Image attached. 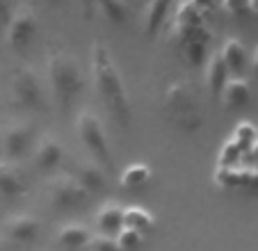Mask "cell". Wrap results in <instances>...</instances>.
Listing matches in <instances>:
<instances>
[{"label": "cell", "mask_w": 258, "mask_h": 251, "mask_svg": "<svg viewBox=\"0 0 258 251\" xmlns=\"http://www.w3.org/2000/svg\"><path fill=\"white\" fill-rule=\"evenodd\" d=\"M92 76L96 92L105 101L107 110L121 126L131 123V98H128L126 85H123L119 69L114 64V57L105 44L96 41L92 46Z\"/></svg>", "instance_id": "obj_1"}, {"label": "cell", "mask_w": 258, "mask_h": 251, "mask_svg": "<svg viewBox=\"0 0 258 251\" xmlns=\"http://www.w3.org/2000/svg\"><path fill=\"white\" fill-rule=\"evenodd\" d=\"M165 116L178 131L195 133L204 123V112L190 82L176 80L165 89Z\"/></svg>", "instance_id": "obj_2"}, {"label": "cell", "mask_w": 258, "mask_h": 251, "mask_svg": "<svg viewBox=\"0 0 258 251\" xmlns=\"http://www.w3.org/2000/svg\"><path fill=\"white\" fill-rule=\"evenodd\" d=\"M48 80L57 101L64 107L80 94L83 89V71L80 64L67 53H57L48 59Z\"/></svg>", "instance_id": "obj_3"}, {"label": "cell", "mask_w": 258, "mask_h": 251, "mask_svg": "<svg viewBox=\"0 0 258 251\" xmlns=\"http://www.w3.org/2000/svg\"><path fill=\"white\" fill-rule=\"evenodd\" d=\"M76 133H78L83 146H87V151L94 155V160L101 164H110L112 162V153L107 146V137L103 131V123L94 112L83 110L76 119Z\"/></svg>", "instance_id": "obj_4"}, {"label": "cell", "mask_w": 258, "mask_h": 251, "mask_svg": "<svg viewBox=\"0 0 258 251\" xmlns=\"http://www.w3.org/2000/svg\"><path fill=\"white\" fill-rule=\"evenodd\" d=\"M34 32H37V14L32 12V7L21 5L12 12L10 25H7V44L12 48L21 50L32 41Z\"/></svg>", "instance_id": "obj_5"}, {"label": "cell", "mask_w": 258, "mask_h": 251, "mask_svg": "<svg viewBox=\"0 0 258 251\" xmlns=\"http://www.w3.org/2000/svg\"><path fill=\"white\" fill-rule=\"evenodd\" d=\"M12 89L21 105L25 107H44V92H41L39 78L30 67H21L12 78Z\"/></svg>", "instance_id": "obj_6"}, {"label": "cell", "mask_w": 258, "mask_h": 251, "mask_svg": "<svg viewBox=\"0 0 258 251\" xmlns=\"http://www.w3.org/2000/svg\"><path fill=\"white\" fill-rule=\"evenodd\" d=\"M50 201L57 208H76L87 201L89 192L76 180V176H57L48 185Z\"/></svg>", "instance_id": "obj_7"}, {"label": "cell", "mask_w": 258, "mask_h": 251, "mask_svg": "<svg viewBox=\"0 0 258 251\" xmlns=\"http://www.w3.org/2000/svg\"><path fill=\"white\" fill-rule=\"evenodd\" d=\"M39 231H41L39 219L32 217V215H23V213L10 217L5 224V235L16 242H32L34 237L39 235Z\"/></svg>", "instance_id": "obj_8"}, {"label": "cell", "mask_w": 258, "mask_h": 251, "mask_svg": "<svg viewBox=\"0 0 258 251\" xmlns=\"http://www.w3.org/2000/svg\"><path fill=\"white\" fill-rule=\"evenodd\" d=\"M30 142H32V128H30V123H19V126H12L10 131L5 133L3 146H5V153L10 158H19V155H23L28 151Z\"/></svg>", "instance_id": "obj_9"}, {"label": "cell", "mask_w": 258, "mask_h": 251, "mask_svg": "<svg viewBox=\"0 0 258 251\" xmlns=\"http://www.w3.org/2000/svg\"><path fill=\"white\" fill-rule=\"evenodd\" d=\"M96 226L101 228V235H117L123 228V208L119 203H105L96 213Z\"/></svg>", "instance_id": "obj_10"}, {"label": "cell", "mask_w": 258, "mask_h": 251, "mask_svg": "<svg viewBox=\"0 0 258 251\" xmlns=\"http://www.w3.org/2000/svg\"><path fill=\"white\" fill-rule=\"evenodd\" d=\"M226 82H229V69L222 62L219 53H215L213 57L208 59V67H206V85H208V92L213 94L215 98L222 96Z\"/></svg>", "instance_id": "obj_11"}, {"label": "cell", "mask_w": 258, "mask_h": 251, "mask_svg": "<svg viewBox=\"0 0 258 251\" xmlns=\"http://www.w3.org/2000/svg\"><path fill=\"white\" fill-rule=\"evenodd\" d=\"M62 160V144L53 135H46L39 140L37 151H34V162L39 169H53L55 164Z\"/></svg>", "instance_id": "obj_12"}, {"label": "cell", "mask_w": 258, "mask_h": 251, "mask_svg": "<svg viewBox=\"0 0 258 251\" xmlns=\"http://www.w3.org/2000/svg\"><path fill=\"white\" fill-rule=\"evenodd\" d=\"M23 190L25 183L19 167L10 160H0V192L5 197H19V194H23Z\"/></svg>", "instance_id": "obj_13"}, {"label": "cell", "mask_w": 258, "mask_h": 251, "mask_svg": "<svg viewBox=\"0 0 258 251\" xmlns=\"http://www.w3.org/2000/svg\"><path fill=\"white\" fill-rule=\"evenodd\" d=\"M249 96H251V89H249V82L244 78H229L224 92H222V101L229 110H238V107L247 105Z\"/></svg>", "instance_id": "obj_14"}, {"label": "cell", "mask_w": 258, "mask_h": 251, "mask_svg": "<svg viewBox=\"0 0 258 251\" xmlns=\"http://www.w3.org/2000/svg\"><path fill=\"white\" fill-rule=\"evenodd\" d=\"M219 57H222V62L226 64V69H229V73H240L244 67V62H247V50H244V44L240 41V39H226L224 46H222V50H219Z\"/></svg>", "instance_id": "obj_15"}, {"label": "cell", "mask_w": 258, "mask_h": 251, "mask_svg": "<svg viewBox=\"0 0 258 251\" xmlns=\"http://www.w3.org/2000/svg\"><path fill=\"white\" fill-rule=\"evenodd\" d=\"M169 10H171V5L165 3V0L149 3V5L144 7V34L153 37V34L160 32L162 25H165L167 14H169Z\"/></svg>", "instance_id": "obj_16"}, {"label": "cell", "mask_w": 258, "mask_h": 251, "mask_svg": "<svg viewBox=\"0 0 258 251\" xmlns=\"http://www.w3.org/2000/svg\"><path fill=\"white\" fill-rule=\"evenodd\" d=\"M153 226H156V217H153L146 208H140V206L123 208V228H133V231L144 235V233H149Z\"/></svg>", "instance_id": "obj_17"}, {"label": "cell", "mask_w": 258, "mask_h": 251, "mask_svg": "<svg viewBox=\"0 0 258 251\" xmlns=\"http://www.w3.org/2000/svg\"><path fill=\"white\" fill-rule=\"evenodd\" d=\"M76 180H78V183L83 185L89 194H92V192H101V190L105 187V171H103L101 164L87 162V164H83V167L78 169Z\"/></svg>", "instance_id": "obj_18"}, {"label": "cell", "mask_w": 258, "mask_h": 251, "mask_svg": "<svg viewBox=\"0 0 258 251\" xmlns=\"http://www.w3.org/2000/svg\"><path fill=\"white\" fill-rule=\"evenodd\" d=\"M149 180H151V167L146 162L128 164L126 169L121 171V187H126V190L144 187Z\"/></svg>", "instance_id": "obj_19"}, {"label": "cell", "mask_w": 258, "mask_h": 251, "mask_svg": "<svg viewBox=\"0 0 258 251\" xmlns=\"http://www.w3.org/2000/svg\"><path fill=\"white\" fill-rule=\"evenodd\" d=\"M204 7L201 3H180L176 7V25L178 28H195V25H204Z\"/></svg>", "instance_id": "obj_20"}, {"label": "cell", "mask_w": 258, "mask_h": 251, "mask_svg": "<svg viewBox=\"0 0 258 251\" xmlns=\"http://www.w3.org/2000/svg\"><path fill=\"white\" fill-rule=\"evenodd\" d=\"M89 240H92V235H89V231L83 226V224H67V226H62V228H59V233H57V242H59V244H62V246H71V249L87 244Z\"/></svg>", "instance_id": "obj_21"}, {"label": "cell", "mask_w": 258, "mask_h": 251, "mask_svg": "<svg viewBox=\"0 0 258 251\" xmlns=\"http://www.w3.org/2000/svg\"><path fill=\"white\" fill-rule=\"evenodd\" d=\"M183 55L190 67H204L206 57H208V39H197V41L183 44Z\"/></svg>", "instance_id": "obj_22"}, {"label": "cell", "mask_w": 258, "mask_h": 251, "mask_svg": "<svg viewBox=\"0 0 258 251\" xmlns=\"http://www.w3.org/2000/svg\"><path fill=\"white\" fill-rule=\"evenodd\" d=\"M96 10L105 16L107 21H112V23H123L128 16V5L121 3V0H103L98 3Z\"/></svg>", "instance_id": "obj_23"}, {"label": "cell", "mask_w": 258, "mask_h": 251, "mask_svg": "<svg viewBox=\"0 0 258 251\" xmlns=\"http://www.w3.org/2000/svg\"><path fill=\"white\" fill-rule=\"evenodd\" d=\"M142 240H144V235L133 231V228H121V231L114 235V242H117L119 251H135L137 246L142 244Z\"/></svg>", "instance_id": "obj_24"}, {"label": "cell", "mask_w": 258, "mask_h": 251, "mask_svg": "<svg viewBox=\"0 0 258 251\" xmlns=\"http://www.w3.org/2000/svg\"><path fill=\"white\" fill-rule=\"evenodd\" d=\"M256 135H258L256 128H253L251 123H247V121H244V123L235 126V135H233V140H231V142H235L240 149H247V146H253Z\"/></svg>", "instance_id": "obj_25"}, {"label": "cell", "mask_w": 258, "mask_h": 251, "mask_svg": "<svg viewBox=\"0 0 258 251\" xmlns=\"http://www.w3.org/2000/svg\"><path fill=\"white\" fill-rule=\"evenodd\" d=\"M89 244V251H119L117 249V242H114V237H110V235H94L92 240L87 242Z\"/></svg>", "instance_id": "obj_26"}, {"label": "cell", "mask_w": 258, "mask_h": 251, "mask_svg": "<svg viewBox=\"0 0 258 251\" xmlns=\"http://www.w3.org/2000/svg\"><path fill=\"white\" fill-rule=\"evenodd\" d=\"M219 7L233 16H247L249 14V3H222Z\"/></svg>", "instance_id": "obj_27"}, {"label": "cell", "mask_w": 258, "mask_h": 251, "mask_svg": "<svg viewBox=\"0 0 258 251\" xmlns=\"http://www.w3.org/2000/svg\"><path fill=\"white\" fill-rule=\"evenodd\" d=\"M10 16H12L10 5H7V3H0V28H3V23H5V21H10Z\"/></svg>", "instance_id": "obj_28"}, {"label": "cell", "mask_w": 258, "mask_h": 251, "mask_svg": "<svg viewBox=\"0 0 258 251\" xmlns=\"http://www.w3.org/2000/svg\"><path fill=\"white\" fill-rule=\"evenodd\" d=\"M249 14H258V0L249 3Z\"/></svg>", "instance_id": "obj_29"}, {"label": "cell", "mask_w": 258, "mask_h": 251, "mask_svg": "<svg viewBox=\"0 0 258 251\" xmlns=\"http://www.w3.org/2000/svg\"><path fill=\"white\" fill-rule=\"evenodd\" d=\"M251 64H253V69L258 71V46H256V50H253V57H251Z\"/></svg>", "instance_id": "obj_30"}, {"label": "cell", "mask_w": 258, "mask_h": 251, "mask_svg": "<svg viewBox=\"0 0 258 251\" xmlns=\"http://www.w3.org/2000/svg\"><path fill=\"white\" fill-rule=\"evenodd\" d=\"M0 251H10V246H7L3 240H0Z\"/></svg>", "instance_id": "obj_31"}]
</instances>
